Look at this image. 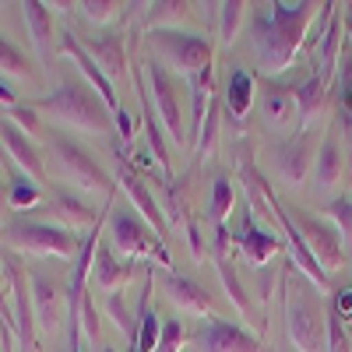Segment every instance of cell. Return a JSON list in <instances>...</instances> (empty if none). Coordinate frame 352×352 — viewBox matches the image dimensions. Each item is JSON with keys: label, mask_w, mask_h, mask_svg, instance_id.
Instances as JSON below:
<instances>
[{"label": "cell", "mask_w": 352, "mask_h": 352, "mask_svg": "<svg viewBox=\"0 0 352 352\" xmlns=\"http://www.w3.org/2000/svg\"><path fill=\"white\" fill-rule=\"evenodd\" d=\"M345 21H349V28H352V4H349V11H345Z\"/></svg>", "instance_id": "cell-51"}, {"label": "cell", "mask_w": 352, "mask_h": 352, "mask_svg": "<svg viewBox=\"0 0 352 352\" xmlns=\"http://www.w3.org/2000/svg\"><path fill=\"white\" fill-rule=\"evenodd\" d=\"M324 11V4L314 0H275V4H254L250 14V43L257 67L264 74H282L296 64L303 50L310 21Z\"/></svg>", "instance_id": "cell-1"}, {"label": "cell", "mask_w": 352, "mask_h": 352, "mask_svg": "<svg viewBox=\"0 0 352 352\" xmlns=\"http://www.w3.org/2000/svg\"><path fill=\"white\" fill-rule=\"evenodd\" d=\"M88 278H92V285L102 292V296H109V292H120L124 285H127V278H131V268L116 257V250L113 247H106V243H99V250H96V261H92V272H88Z\"/></svg>", "instance_id": "cell-21"}, {"label": "cell", "mask_w": 352, "mask_h": 352, "mask_svg": "<svg viewBox=\"0 0 352 352\" xmlns=\"http://www.w3.org/2000/svg\"><path fill=\"white\" fill-rule=\"evenodd\" d=\"M212 261H215V272H219V278L226 285V296L232 300V307H236L243 317H250V300H247V289H243L236 268H232V254L229 257H212Z\"/></svg>", "instance_id": "cell-30"}, {"label": "cell", "mask_w": 352, "mask_h": 352, "mask_svg": "<svg viewBox=\"0 0 352 352\" xmlns=\"http://www.w3.org/2000/svg\"><path fill=\"white\" fill-rule=\"evenodd\" d=\"M113 124H116V131H120V141H124V144H131V141H134V124H138V120H134V116H131L127 109L116 113V116H113Z\"/></svg>", "instance_id": "cell-45"}, {"label": "cell", "mask_w": 352, "mask_h": 352, "mask_svg": "<svg viewBox=\"0 0 352 352\" xmlns=\"http://www.w3.org/2000/svg\"><path fill=\"white\" fill-rule=\"evenodd\" d=\"M324 102H328V85L317 74H310L307 81H300L292 88V106H296V120L303 124V131L324 113Z\"/></svg>", "instance_id": "cell-23"}, {"label": "cell", "mask_w": 352, "mask_h": 352, "mask_svg": "<svg viewBox=\"0 0 352 352\" xmlns=\"http://www.w3.org/2000/svg\"><path fill=\"white\" fill-rule=\"evenodd\" d=\"M102 307H106V317H109L113 324L124 331V338H127V342L134 345V342H138V324H134V317L127 314L124 292H109V296H102Z\"/></svg>", "instance_id": "cell-34"}, {"label": "cell", "mask_w": 352, "mask_h": 352, "mask_svg": "<svg viewBox=\"0 0 352 352\" xmlns=\"http://www.w3.org/2000/svg\"><path fill=\"white\" fill-rule=\"evenodd\" d=\"M28 285H32V310H36V324L43 331H56L67 320V292L60 296L56 278L46 272H28Z\"/></svg>", "instance_id": "cell-14"}, {"label": "cell", "mask_w": 352, "mask_h": 352, "mask_svg": "<svg viewBox=\"0 0 352 352\" xmlns=\"http://www.w3.org/2000/svg\"><path fill=\"white\" fill-rule=\"evenodd\" d=\"M243 25H247V4H240V0H226V4H219V39H222V46L236 43Z\"/></svg>", "instance_id": "cell-31"}, {"label": "cell", "mask_w": 352, "mask_h": 352, "mask_svg": "<svg viewBox=\"0 0 352 352\" xmlns=\"http://www.w3.org/2000/svg\"><path fill=\"white\" fill-rule=\"evenodd\" d=\"M335 92H338L342 116H345V124H349L352 120V50L342 53V64H338V74H335Z\"/></svg>", "instance_id": "cell-37"}, {"label": "cell", "mask_w": 352, "mask_h": 352, "mask_svg": "<svg viewBox=\"0 0 352 352\" xmlns=\"http://www.w3.org/2000/svg\"><path fill=\"white\" fill-rule=\"evenodd\" d=\"M0 324L11 328V289H8V275L0 268Z\"/></svg>", "instance_id": "cell-44"}, {"label": "cell", "mask_w": 352, "mask_h": 352, "mask_svg": "<svg viewBox=\"0 0 352 352\" xmlns=\"http://www.w3.org/2000/svg\"><path fill=\"white\" fill-rule=\"evenodd\" d=\"M232 247H240L243 257L250 268H264V261H268L272 254H278V236L268 229H261L257 219H254V208H250V197H247V208L240 215V229L232 232Z\"/></svg>", "instance_id": "cell-15"}, {"label": "cell", "mask_w": 352, "mask_h": 352, "mask_svg": "<svg viewBox=\"0 0 352 352\" xmlns=\"http://www.w3.org/2000/svg\"><path fill=\"white\" fill-rule=\"evenodd\" d=\"M8 120H11V124H18V127H21L28 138L39 134V109H36V106H25V102H18V106L11 109Z\"/></svg>", "instance_id": "cell-43"}, {"label": "cell", "mask_w": 352, "mask_h": 352, "mask_svg": "<svg viewBox=\"0 0 352 352\" xmlns=\"http://www.w3.org/2000/svg\"><path fill=\"white\" fill-rule=\"evenodd\" d=\"M53 215H56V226H64V229H85V226L92 229L102 219L78 194H67V190H53Z\"/></svg>", "instance_id": "cell-25"}, {"label": "cell", "mask_w": 352, "mask_h": 352, "mask_svg": "<svg viewBox=\"0 0 352 352\" xmlns=\"http://www.w3.org/2000/svg\"><path fill=\"white\" fill-rule=\"evenodd\" d=\"M144 85H148V96H152V106H155L159 124L166 127V134L173 138V144H184V141H187V127H184L180 92H176L173 74L155 60V56H148V64H144Z\"/></svg>", "instance_id": "cell-9"}, {"label": "cell", "mask_w": 352, "mask_h": 352, "mask_svg": "<svg viewBox=\"0 0 352 352\" xmlns=\"http://www.w3.org/2000/svg\"><path fill=\"white\" fill-rule=\"evenodd\" d=\"M0 106H11V109L18 106V102H14V92H11V88H8L4 81H0Z\"/></svg>", "instance_id": "cell-48"}, {"label": "cell", "mask_w": 352, "mask_h": 352, "mask_svg": "<svg viewBox=\"0 0 352 352\" xmlns=\"http://www.w3.org/2000/svg\"><path fill=\"white\" fill-rule=\"evenodd\" d=\"M152 275L144 278V289L138 296V342L131 345V352H155L159 349V335H162V324H159V314L152 310Z\"/></svg>", "instance_id": "cell-24"}, {"label": "cell", "mask_w": 352, "mask_h": 352, "mask_svg": "<svg viewBox=\"0 0 352 352\" xmlns=\"http://www.w3.org/2000/svg\"><path fill=\"white\" fill-rule=\"evenodd\" d=\"M194 349L197 352H264V342L257 335H250L247 328H236L229 320L212 317L194 335Z\"/></svg>", "instance_id": "cell-11"}, {"label": "cell", "mask_w": 352, "mask_h": 352, "mask_svg": "<svg viewBox=\"0 0 352 352\" xmlns=\"http://www.w3.org/2000/svg\"><path fill=\"white\" fill-rule=\"evenodd\" d=\"M324 352H352V335L345 331L342 317L335 307H328V324H324Z\"/></svg>", "instance_id": "cell-38"}, {"label": "cell", "mask_w": 352, "mask_h": 352, "mask_svg": "<svg viewBox=\"0 0 352 352\" xmlns=\"http://www.w3.org/2000/svg\"><path fill=\"white\" fill-rule=\"evenodd\" d=\"M331 307L338 310V317H342V320H345V317H352V285L338 292V300H335Z\"/></svg>", "instance_id": "cell-47"}, {"label": "cell", "mask_w": 352, "mask_h": 352, "mask_svg": "<svg viewBox=\"0 0 352 352\" xmlns=\"http://www.w3.org/2000/svg\"><path fill=\"white\" fill-rule=\"evenodd\" d=\"M232 184H229V176H215V184H212V201H208V215H212V226H226L229 212H232Z\"/></svg>", "instance_id": "cell-36"}, {"label": "cell", "mask_w": 352, "mask_h": 352, "mask_svg": "<svg viewBox=\"0 0 352 352\" xmlns=\"http://www.w3.org/2000/svg\"><path fill=\"white\" fill-rule=\"evenodd\" d=\"M254 99H257V78L250 71L236 67L229 74V88H226V109H229V116L243 120V116L250 113V106H254Z\"/></svg>", "instance_id": "cell-27"}, {"label": "cell", "mask_w": 352, "mask_h": 352, "mask_svg": "<svg viewBox=\"0 0 352 352\" xmlns=\"http://www.w3.org/2000/svg\"><path fill=\"white\" fill-rule=\"evenodd\" d=\"M155 352H184V324L176 317L162 320V335H159V349Z\"/></svg>", "instance_id": "cell-42"}, {"label": "cell", "mask_w": 352, "mask_h": 352, "mask_svg": "<svg viewBox=\"0 0 352 352\" xmlns=\"http://www.w3.org/2000/svg\"><path fill=\"white\" fill-rule=\"evenodd\" d=\"M261 116L268 127H285L292 116H296V106H292V88L282 85H268L261 92Z\"/></svg>", "instance_id": "cell-28"}, {"label": "cell", "mask_w": 352, "mask_h": 352, "mask_svg": "<svg viewBox=\"0 0 352 352\" xmlns=\"http://www.w3.org/2000/svg\"><path fill=\"white\" fill-rule=\"evenodd\" d=\"M21 18L28 25V39H32L36 46V56H39V64L50 71V60H53V14L46 4H39V0H25L21 4Z\"/></svg>", "instance_id": "cell-20"}, {"label": "cell", "mask_w": 352, "mask_h": 352, "mask_svg": "<svg viewBox=\"0 0 352 352\" xmlns=\"http://www.w3.org/2000/svg\"><path fill=\"white\" fill-rule=\"evenodd\" d=\"M342 176V155H338V141L324 134V141L317 144V159H314V187L317 194H328Z\"/></svg>", "instance_id": "cell-26"}, {"label": "cell", "mask_w": 352, "mask_h": 352, "mask_svg": "<svg viewBox=\"0 0 352 352\" xmlns=\"http://www.w3.org/2000/svg\"><path fill=\"white\" fill-rule=\"evenodd\" d=\"M11 208V204H8V184L4 180H0V219H4V212Z\"/></svg>", "instance_id": "cell-49"}, {"label": "cell", "mask_w": 352, "mask_h": 352, "mask_svg": "<svg viewBox=\"0 0 352 352\" xmlns=\"http://www.w3.org/2000/svg\"><path fill=\"white\" fill-rule=\"evenodd\" d=\"M116 184H120V190L127 194V201L134 204V212L152 226V232L155 236H166V215H162V208L155 204V194L148 190V184H144V176L124 159V152H120V166H116Z\"/></svg>", "instance_id": "cell-12"}, {"label": "cell", "mask_w": 352, "mask_h": 352, "mask_svg": "<svg viewBox=\"0 0 352 352\" xmlns=\"http://www.w3.org/2000/svg\"><path fill=\"white\" fill-rule=\"evenodd\" d=\"M162 292H166V296L180 307L184 314H190V317H208V320H212V314H215L208 292H204L197 282L176 275V272H166V275H162Z\"/></svg>", "instance_id": "cell-19"}, {"label": "cell", "mask_w": 352, "mask_h": 352, "mask_svg": "<svg viewBox=\"0 0 352 352\" xmlns=\"http://www.w3.org/2000/svg\"><path fill=\"white\" fill-rule=\"evenodd\" d=\"M328 215L335 222V229L342 232L345 240H352V197H335L328 204Z\"/></svg>", "instance_id": "cell-41"}, {"label": "cell", "mask_w": 352, "mask_h": 352, "mask_svg": "<svg viewBox=\"0 0 352 352\" xmlns=\"http://www.w3.org/2000/svg\"><path fill=\"white\" fill-rule=\"evenodd\" d=\"M0 162H11V159H8V152H4V144H0Z\"/></svg>", "instance_id": "cell-50"}, {"label": "cell", "mask_w": 352, "mask_h": 352, "mask_svg": "<svg viewBox=\"0 0 352 352\" xmlns=\"http://www.w3.org/2000/svg\"><path fill=\"white\" fill-rule=\"evenodd\" d=\"M0 144H4L11 166H14L21 176H28V180H36V184L46 180V162H43V155H39V148H36V141L28 138L18 124H11L8 116L0 120Z\"/></svg>", "instance_id": "cell-13"}, {"label": "cell", "mask_w": 352, "mask_h": 352, "mask_svg": "<svg viewBox=\"0 0 352 352\" xmlns=\"http://www.w3.org/2000/svg\"><path fill=\"white\" fill-rule=\"evenodd\" d=\"M148 50L169 74H180L184 81L212 71V53H215L208 39L187 32V28H155V32H148Z\"/></svg>", "instance_id": "cell-4"}, {"label": "cell", "mask_w": 352, "mask_h": 352, "mask_svg": "<svg viewBox=\"0 0 352 352\" xmlns=\"http://www.w3.org/2000/svg\"><path fill=\"white\" fill-rule=\"evenodd\" d=\"M215 138H219V99L212 102L208 116H204V127H201V134H197V144H194L201 159H208V155H212V144H215Z\"/></svg>", "instance_id": "cell-40"}, {"label": "cell", "mask_w": 352, "mask_h": 352, "mask_svg": "<svg viewBox=\"0 0 352 352\" xmlns=\"http://www.w3.org/2000/svg\"><path fill=\"white\" fill-rule=\"evenodd\" d=\"M162 215H166V226L169 229H187V222L194 219V215H187L180 187H176L173 180H162Z\"/></svg>", "instance_id": "cell-32"}, {"label": "cell", "mask_w": 352, "mask_h": 352, "mask_svg": "<svg viewBox=\"0 0 352 352\" xmlns=\"http://www.w3.org/2000/svg\"><path fill=\"white\" fill-rule=\"evenodd\" d=\"M314 159H317V148L310 144L307 131L292 134L285 144H278V152H275V166L285 176V184H292V187H300L307 176L314 173Z\"/></svg>", "instance_id": "cell-17"}, {"label": "cell", "mask_w": 352, "mask_h": 352, "mask_svg": "<svg viewBox=\"0 0 352 352\" xmlns=\"http://www.w3.org/2000/svg\"><path fill=\"white\" fill-rule=\"evenodd\" d=\"M187 243H190L194 257L201 261V257H204V240H201V232H197V222H194V219L187 222Z\"/></svg>", "instance_id": "cell-46"}, {"label": "cell", "mask_w": 352, "mask_h": 352, "mask_svg": "<svg viewBox=\"0 0 352 352\" xmlns=\"http://www.w3.org/2000/svg\"><path fill=\"white\" fill-rule=\"evenodd\" d=\"M78 43H81L85 53L102 67V74H106L109 81H120V78H124L127 56H124V39H120V36L106 32V36H99V39H78Z\"/></svg>", "instance_id": "cell-22"}, {"label": "cell", "mask_w": 352, "mask_h": 352, "mask_svg": "<svg viewBox=\"0 0 352 352\" xmlns=\"http://www.w3.org/2000/svg\"><path fill=\"white\" fill-rule=\"evenodd\" d=\"M328 21H324V36H320V53H317V78L331 85V78L338 74L342 64V28H345V4H328L324 8Z\"/></svg>", "instance_id": "cell-18"}, {"label": "cell", "mask_w": 352, "mask_h": 352, "mask_svg": "<svg viewBox=\"0 0 352 352\" xmlns=\"http://www.w3.org/2000/svg\"><path fill=\"white\" fill-rule=\"evenodd\" d=\"M109 240H113V250L127 257V261H138V257H155L169 268V250L162 240H155L152 226L144 222L138 212H127V208H116L109 215Z\"/></svg>", "instance_id": "cell-7"}, {"label": "cell", "mask_w": 352, "mask_h": 352, "mask_svg": "<svg viewBox=\"0 0 352 352\" xmlns=\"http://www.w3.org/2000/svg\"><path fill=\"white\" fill-rule=\"evenodd\" d=\"M81 14L88 18V21H99V25H109V21H116L124 14V8L127 4H120V0H81Z\"/></svg>", "instance_id": "cell-39"}, {"label": "cell", "mask_w": 352, "mask_h": 352, "mask_svg": "<svg viewBox=\"0 0 352 352\" xmlns=\"http://www.w3.org/2000/svg\"><path fill=\"white\" fill-rule=\"evenodd\" d=\"M60 53H64V56H71V60L78 64V71L85 74V85H92V92H96V96L106 102V109H109L113 116L120 113V99H116V85H113V81L102 74V67L92 60V56L85 53V46L78 43V36H74V32H64V36H60Z\"/></svg>", "instance_id": "cell-16"}, {"label": "cell", "mask_w": 352, "mask_h": 352, "mask_svg": "<svg viewBox=\"0 0 352 352\" xmlns=\"http://www.w3.org/2000/svg\"><path fill=\"white\" fill-rule=\"evenodd\" d=\"M39 116H50L53 124L81 131V134H109L113 131V113L106 102L92 92V85L85 81H60L56 92L36 102Z\"/></svg>", "instance_id": "cell-2"}, {"label": "cell", "mask_w": 352, "mask_h": 352, "mask_svg": "<svg viewBox=\"0 0 352 352\" xmlns=\"http://www.w3.org/2000/svg\"><path fill=\"white\" fill-rule=\"evenodd\" d=\"M4 275L11 289V331L21 342L25 352H36V310H32V285H28V272L21 264V254L4 257Z\"/></svg>", "instance_id": "cell-8"}, {"label": "cell", "mask_w": 352, "mask_h": 352, "mask_svg": "<svg viewBox=\"0 0 352 352\" xmlns=\"http://www.w3.org/2000/svg\"><path fill=\"white\" fill-rule=\"evenodd\" d=\"M144 21L155 28H184L190 21V4L187 0H155V4H144Z\"/></svg>", "instance_id": "cell-29"}, {"label": "cell", "mask_w": 352, "mask_h": 352, "mask_svg": "<svg viewBox=\"0 0 352 352\" xmlns=\"http://www.w3.org/2000/svg\"><path fill=\"white\" fill-rule=\"evenodd\" d=\"M0 74L8 78H18V81H32V67H28V60L21 56V50L0 36Z\"/></svg>", "instance_id": "cell-35"}, {"label": "cell", "mask_w": 352, "mask_h": 352, "mask_svg": "<svg viewBox=\"0 0 352 352\" xmlns=\"http://www.w3.org/2000/svg\"><path fill=\"white\" fill-rule=\"evenodd\" d=\"M4 243L28 257H74L81 250V240L56 222H14L4 229Z\"/></svg>", "instance_id": "cell-6"}, {"label": "cell", "mask_w": 352, "mask_h": 352, "mask_svg": "<svg viewBox=\"0 0 352 352\" xmlns=\"http://www.w3.org/2000/svg\"><path fill=\"white\" fill-rule=\"evenodd\" d=\"M102 352H116V349H109V345H102Z\"/></svg>", "instance_id": "cell-52"}, {"label": "cell", "mask_w": 352, "mask_h": 352, "mask_svg": "<svg viewBox=\"0 0 352 352\" xmlns=\"http://www.w3.org/2000/svg\"><path fill=\"white\" fill-rule=\"evenodd\" d=\"M285 331L292 338L296 352H324V324H328V307L320 303V292L300 275L292 278L285 272Z\"/></svg>", "instance_id": "cell-3"}, {"label": "cell", "mask_w": 352, "mask_h": 352, "mask_svg": "<svg viewBox=\"0 0 352 352\" xmlns=\"http://www.w3.org/2000/svg\"><path fill=\"white\" fill-rule=\"evenodd\" d=\"M292 222H296V229L303 232V243H307V250L314 254V261L320 264V272L331 275L335 268H342V261H345V254H342V236H338V229H335L331 222L317 219V215H310V212H300Z\"/></svg>", "instance_id": "cell-10"}, {"label": "cell", "mask_w": 352, "mask_h": 352, "mask_svg": "<svg viewBox=\"0 0 352 352\" xmlns=\"http://www.w3.org/2000/svg\"><path fill=\"white\" fill-rule=\"evenodd\" d=\"M39 184L36 180H28V176H21V173H14V180L8 184V204L14 212H28V208H36L39 204Z\"/></svg>", "instance_id": "cell-33"}, {"label": "cell", "mask_w": 352, "mask_h": 352, "mask_svg": "<svg viewBox=\"0 0 352 352\" xmlns=\"http://www.w3.org/2000/svg\"><path fill=\"white\" fill-rule=\"evenodd\" d=\"M50 166L60 180H67L71 187H78L85 194H102V190L113 194L109 176L96 162V155L88 152L85 144H78L74 138L60 134V131H50Z\"/></svg>", "instance_id": "cell-5"}]
</instances>
